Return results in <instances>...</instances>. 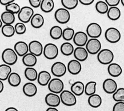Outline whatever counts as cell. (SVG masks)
I'll list each match as a JSON object with an SVG mask.
<instances>
[{
    "label": "cell",
    "instance_id": "6da1fadb",
    "mask_svg": "<svg viewBox=\"0 0 124 111\" xmlns=\"http://www.w3.org/2000/svg\"><path fill=\"white\" fill-rule=\"evenodd\" d=\"M2 59L5 64L12 66L16 63L18 60V55L12 49L7 48L3 51Z\"/></svg>",
    "mask_w": 124,
    "mask_h": 111
},
{
    "label": "cell",
    "instance_id": "7a4b0ae2",
    "mask_svg": "<svg viewBox=\"0 0 124 111\" xmlns=\"http://www.w3.org/2000/svg\"><path fill=\"white\" fill-rule=\"evenodd\" d=\"M97 59L102 64L107 65L112 63L114 59V54L109 49L101 50L97 54Z\"/></svg>",
    "mask_w": 124,
    "mask_h": 111
},
{
    "label": "cell",
    "instance_id": "3957f363",
    "mask_svg": "<svg viewBox=\"0 0 124 111\" xmlns=\"http://www.w3.org/2000/svg\"><path fill=\"white\" fill-rule=\"evenodd\" d=\"M61 102L65 105L73 106L77 103L76 96L71 91L68 90H63L60 95Z\"/></svg>",
    "mask_w": 124,
    "mask_h": 111
},
{
    "label": "cell",
    "instance_id": "277c9868",
    "mask_svg": "<svg viewBox=\"0 0 124 111\" xmlns=\"http://www.w3.org/2000/svg\"><path fill=\"white\" fill-rule=\"evenodd\" d=\"M105 37L108 42L111 43L118 42L121 38L120 31L115 28H109L105 33Z\"/></svg>",
    "mask_w": 124,
    "mask_h": 111
},
{
    "label": "cell",
    "instance_id": "5b68a950",
    "mask_svg": "<svg viewBox=\"0 0 124 111\" xmlns=\"http://www.w3.org/2000/svg\"><path fill=\"white\" fill-rule=\"evenodd\" d=\"M34 14V10L31 7L29 6H23L21 8L20 12L18 13V18L21 22L26 23L31 21Z\"/></svg>",
    "mask_w": 124,
    "mask_h": 111
},
{
    "label": "cell",
    "instance_id": "8992f818",
    "mask_svg": "<svg viewBox=\"0 0 124 111\" xmlns=\"http://www.w3.org/2000/svg\"><path fill=\"white\" fill-rule=\"evenodd\" d=\"M86 50L88 54L96 55L99 53L101 49V43L98 39L91 38L87 41L86 44Z\"/></svg>",
    "mask_w": 124,
    "mask_h": 111
},
{
    "label": "cell",
    "instance_id": "52a82bcc",
    "mask_svg": "<svg viewBox=\"0 0 124 111\" xmlns=\"http://www.w3.org/2000/svg\"><path fill=\"white\" fill-rule=\"evenodd\" d=\"M43 54L47 59H54L58 55V49L55 44L49 43L46 44L44 47Z\"/></svg>",
    "mask_w": 124,
    "mask_h": 111
},
{
    "label": "cell",
    "instance_id": "ba28073f",
    "mask_svg": "<svg viewBox=\"0 0 124 111\" xmlns=\"http://www.w3.org/2000/svg\"><path fill=\"white\" fill-rule=\"evenodd\" d=\"M48 89L51 93L58 94L61 93L63 91L64 84L61 79L54 78L51 79L48 84Z\"/></svg>",
    "mask_w": 124,
    "mask_h": 111
},
{
    "label": "cell",
    "instance_id": "9c48e42d",
    "mask_svg": "<svg viewBox=\"0 0 124 111\" xmlns=\"http://www.w3.org/2000/svg\"><path fill=\"white\" fill-rule=\"evenodd\" d=\"M54 18L57 22L61 24L68 23L70 19V14L69 10L65 8H59L55 12Z\"/></svg>",
    "mask_w": 124,
    "mask_h": 111
},
{
    "label": "cell",
    "instance_id": "30bf717a",
    "mask_svg": "<svg viewBox=\"0 0 124 111\" xmlns=\"http://www.w3.org/2000/svg\"><path fill=\"white\" fill-rule=\"evenodd\" d=\"M102 30L100 25L97 23H90L86 28L87 35L91 38L97 39L101 35Z\"/></svg>",
    "mask_w": 124,
    "mask_h": 111
},
{
    "label": "cell",
    "instance_id": "8fae6325",
    "mask_svg": "<svg viewBox=\"0 0 124 111\" xmlns=\"http://www.w3.org/2000/svg\"><path fill=\"white\" fill-rule=\"evenodd\" d=\"M67 71L66 66L64 63L61 62H55L51 67V72L55 77H60L65 75Z\"/></svg>",
    "mask_w": 124,
    "mask_h": 111
},
{
    "label": "cell",
    "instance_id": "7c38bea8",
    "mask_svg": "<svg viewBox=\"0 0 124 111\" xmlns=\"http://www.w3.org/2000/svg\"><path fill=\"white\" fill-rule=\"evenodd\" d=\"M29 51L30 53L32 54L37 56H39L43 53V47L42 43L38 41H33L29 43L28 45Z\"/></svg>",
    "mask_w": 124,
    "mask_h": 111
},
{
    "label": "cell",
    "instance_id": "4fadbf2b",
    "mask_svg": "<svg viewBox=\"0 0 124 111\" xmlns=\"http://www.w3.org/2000/svg\"><path fill=\"white\" fill-rule=\"evenodd\" d=\"M117 82L110 78L105 79L102 84L103 90L108 94H113L117 90Z\"/></svg>",
    "mask_w": 124,
    "mask_h": 111
},
{
    "label": "cell",
    "instance_id": "5bb4252c",
    "mask_svg": "<svg viewBox=\"0 0 124 111\" xmlns=\"http://www.w3.org/2000/svg\"><path fill=\"white\" fill-rule=\"evenodd\" d=\"M73 39L74 44L78 47H84L88 41V36L84 31H78L75 33Z\"/></svg>",
    "mask_w": 124,
    "mask_h": 111
},
{
    "label": "cell",
    "instance_id": "9a60e30c",
    "mask_svg": "<svg viewBox=\"0 0 124 111\" xmlns=\"http://www.w3.org/2000/svg\"><path fill=\"white\" fill-rule=\"evenodd\" d=\"M45 103L50 107L55 108L58 107L61 103V99L60 96L57 94L49 93L45 96Z\"/></svg>",
    "mask_w": 124,
    "mask_h": 111
},
{
    "label": "cell",
    "instance_id": "2e32d148",
    "mask_svg": "<svg viewBox=\"0 0 124 111\" xmlns=\"http://www.w3.org/2000/svg\"><path fill=\"white\" fill-rule=\"evenodd\" d=\"M67 69L70 74L73 75H78L80 73L82 69V66L81 63L76 59L71 60L68 63Z\"/></svg>",
    "mask_w": 124,
    "mask_h": 111
},
{
    "label": "cell",
    "instance_id": "e0dca14e",
    "mask_svg": "<svg viewBox=\"0 0 124 111\" xmlns=\"http://www.w3.org/2000/svg\"><path fill=\"white\" fill-rule=\"evenodd\" d=\"M14 51L17 55L20 56H23L28 53V44L23 41H18L14 44Z\"/></svg>",
    "mask_w": 124,
    "mask_h": 111
},
{
    "label": "cell",
    "instance_id": "ac0fdd59",
    "mask_svg": "<svg viewBox=\"0 0 124 111\" xmlns=\"http://www.w3.org/2000/svg\"><path fill=\"white\" fill-rule=\"evenodd\" d=\"M73 55L76 59L81 62L87 59V58H88L89 54L86 49L84 47H77L74 49Z\"/></svg>",
    "mask_w": 124,
    "mask_h": 111
},
{
    "label": "cell",
    "instance_id": "d6986e66",
    "mask_svg": "<svg viewBox=\"0 0 124 111\" xmlns=\"http://www.w3.org/2000/svg\"><path fill=\"white\" fill-rule=\"evenodd\" d=\"M23 92L28 97H33L37 93V87L31 82L25 83L23 86Z\"/></svg>",
    "mask_w": 124,
    "mask_h": 111
},
{
    "label": "cell",
    "instance_id": "ffe728a7",
    "mask_svg": "<svg viewBox=\"0 0 124 111\" xmlns=\"http://www.w3.org/2000/svg\"><path fill=\"white\" fill-rule=\"evenodd\" d=\"M108 72L111 76L117 77L121 75L122 69L120 64L115 63H112L108 66Z\"/></svg>",
    "mask_w": 124,
    "mask_h": 111
},
{
    "label": "cell",
    "instance_id": "44dd1931",
    "mask_svg": "<svg viewBox=\"0 0 124 111\" xmlns=\"http://www.w3.org/2000/svg\"><path fill=\"white\" fill-rule=\"evenodd\" d=\"M51 75L48 71H42L38 74V83L41 86H46L51 80Z\"/></svg>",
    "mask_w": 124,
    "mask_h": 111
},
{
    "label": "cell",
    "instance_id": "7402d4cb",
    "mask_svg": "<svg viewBox=\"0 0 124 111\" xmlns=\"http://www.w3.org/2000/svg\"><path fill=\"white\" fill-rule=\"evenodd\" d=\"M71 92L75 96H81L84 93L85 90V85L80 81L74 82L70 87Z\"/></svg>",
    "mask_w": 124,
    "mask_h": 111
},
{
    "label": "cell",
    "instance_id": "603a6c76",
    "mask_svg": "<svg viewBox=\"0 0 124 111\" xmlns=\"http://www.w3.org/2000/svg\"><path fill=\"white\" fill-rule=\"evenodd\" d=\"M37 57L30 53L26 54L23 57V64L27 67H33L37 64Z\"/></svg>",
    "mask_w": 124,
    "mask_h": 111
},
{
    "label": "cell",
    "instance_id": "cb8c5ba5",
    "mask_svg": "<svg viewBox=\"0 0 124 111\" xmlns=\"http://www.w3.org/2000/svg\"><path fill=\"white\" fill-rule=\"evenodd\" d=\"M44 18L40 14H34L31 20V25L35 28H39L44 24Z\"/></svg>",
    "mask_w": 124,
    "mask_h": 111
},
{
    "label": "cell",
    "instance_id": "d4e9b609",
    "mask_svg": "<svg viewBox=\"0 0 124 111\" xmlns=\"http://www.w3.org/2000/svg\"><path fill=\"white\" fill-rule=\"evenodd\" d=\"M87 101H88V104H89L90 107L94 108H97L101 106L102 100L99 95L95 93V94L89 96Z\"/></svg>",
    "mask_w": 124,
    "mask_h": 111
},
{
    "label": "cell",
    "instance_id": "484cf974",
    "mask_svg": "<svg viewBox=\"0 0 124 111\" xmlns=\"http://www.w3.org/2000/svg\"><path fill=\"white\" fill-rule=\"evenodd\" d=\"M11 73L12 69L10 66L5 64L0 65V80L5 81L7 80Z\"/></svg>",
    "mask_w": 124,
    "mask_h": 111
},
{
    "label": "cell",
    "instance_id": "4316f807",
    "mask_svg": "<svg viewBox=\"0 0 124 111\" xmlns=\"http://www.w3.org/2000/svg\"><path fill=\"white\" fill-rule=\"evenodd\" d=\"M1 20L5 25H12L15 21L16 17L14 14L5 11L1 14Z\"/></svg>",
    "mask_w": 124,
    "mask_h": 111
},
{
    "label": "cell",
    "instance_id": "83f0119b",
    "mask_svg": "<svg viewBox=\"0 0 124 111\" xmlns=\"http://www.w3.org/2000/svg\"><path fill=\"white\" fill-rule=\"evenodd\" d=\"M108 17L112 21H117L120 18L121 13L117 7H110L107 12Z\"/></svg>",
    "mask_w": 124,
    "mask_h": 111
},
{
    "label": "cell",
    "instance_id": "f1b7e54d",
    "mask_svg": "<svg viewBox=\"0 0 124 111\" xmlns=\"http://www.w3.org/2000/svg\"><path fill=\"white\" fill-rule=\"evenodd\" d=\"M62 54L65 56H70L73 54L74 48L71 43L66 42L62 44L60 47Z\"/></svg>",
    "mask_w": 124,
    "mask_h": 111
},
{
    "label": "cell",
    "instance_id": "f546056e",
    "mask_svg": "<svg viewBox=\"0 0 124 111\" xmlns=\"http://www.w3.org/2000/svg\"><path fill=\"white\" fill-rule=\"evenodd\" d=\"M8 83L12 87H18L21 82V78L18 74L16 72H12L9 76Z\"/></svg>",
    "mask_w": 124,
    "mask_h": 111
},
{
    "label": "cell",
    "instance_id": "4dcf8cb0",
    "mask_svg": "<svg viewBox=\"0 0 124 111\" xmlns=\"http://www.w3.org/2000/svg\"><path fill=\"white\" fill-rule=\"evenodd\" d=\"M40 7L41 10L44 13H50L54 7V2L53 0H42Z\"/></svg>",
    "mask_w": 124,
    "mask_h": 111
},
{
    "label": "cell",
    "instance_id": "1f68e13d",
    "mask_svg": "<svg viewBox=\"0 0 124 111\" xmlns=\"http://www.w3.org/2000/svg\"><path fill=\"white\" fill-rule=\"evenodd\" d=\"M25 76L28 80L34 82L37 79L38 74L37 70L33 67H27L25 70Z\"/></svg>",
    "mask_w": 124,
    "mask_h": 111
},
{
    "label": "cell",
    "instance_id": "d6a6232c",
    "mask_svg": "<svg viewBox=\"0 0 124 111\" xmlns=\"http://www.w3.org/2000/svg\"><path fill=\"white\" fill-rule=\"evenodd\" d=\"M62 29L58 26H54L50 30V36L52 39L58 40L61 38L62 35Z\"/></svg>",
    "mask_w": 124,
    "mask_h": 111
},
{
    "label": "cell",
    "instance_id": "836d02e7",
    "mask_svg": "<svg viewBox=\"0 0 124 111\" xmlns=\"http://www.w3.org/2000/svg\"><path fill=\"white\" fill-rule=\"evenodd\" d=\"M96 85L97 83L96 82L91 81V82H88L85 86L84 92L89 96L95 94L96 91Z\"/></svg>",
    "mask_w": 124,
    "mask_h": 111
},
{
    "label": "cell",
    "instance_id": "e575fe53",
    "mask_svg": "<svg viewBox=\"0 0 124 111\" xmlns=\"http://www.w3.org/2000/svg\"><path fill=\"white\" fill-rule=\"evenodd\" d=\"M1 28L2 34L6 37H12L16 33L14 27L12 25H5Z\"/></svg>",
    "mask_w": 124,
    "mask_h": 111
},
{
    "label": "cell",
    "instance_id": "d590c367",
    "mask_svg": "<svg viewBox=\"0 0 124 111\" xmlns=\"http://www.w3.org/2000/svg\"><path fill=\"white\" fill-rule=\"evenodd\" d=\"M61 4L65 9L67 10H73L75 9L78 4V0H62Z\"/></svg>",
    "mask_w": 124,
    "mask_h": 111
},
{
    "label": "cell",
    "instance_id": "8d00e7d4",
    "mask_svg": "<svg viewBox=\"0 0 124 111\" xmlns=\"http://www.w3.org/2000/svg\"><path fill=\"white\" fill-rule=\"evenodd\" d=\"M96 9L98 13L104 14L107 13L109 10V6L105 1H99L96 4Z\"/></svg>",
    "mask_w": 124,
    "mask_h": 111
},
{
    "label": "cell",
    "instance_id": "74e56055",
    "mask_svg": "<svg viewBox=\"0 0 124 111\" xmlns=\"http://www.w3.org/2000/svg\"><path fill=\"white\" fill-rule=\"evenodd\" d=\"M74 34H75V31H74L73 28H65L62 31V37L65 41H70L73 38Z\"/></svg>",
    "mask_w": 124,
    "mask_h": 111
},
{
    "label": "cell",
    "instance_id": "f35d334b",
    "mask_svg": "<svg viewBox=\"0 0 124 111\" xmlns=\"http://www.w3.org/2000/svg\"><path fill=\"white\" fill-rule=\"evenodd\" d=\"M113 99L116 102H121L124 101V88L117 89L113 94Z\"/></svg>",
    "mask_w": 124,
    "mask_h": 111
},
{
    "label": "cell",
    "instance_id": "ab89813d",
    "mask_svg": "<svg viewBox=\"0 0 124 111\" xmlns=\"http://www.w3.org/2000/svg\"><path fill=\"white\" fill-rule=\"evenodd\" d=\"M6 11L10 12L12 13L15 14H18L21 10V7L18 4L15 2L11 3L5 6Z\"/></svg>",
    "mask_w": 124,
    "mask_h": 111
},
{
    "label": "cell",
    "instance_id": "60d3db41",
    "mask_svg": "<svg viewBox=\"0 0 124 111\" xmlns=\"http://www.w3.org/2000/svg\"><path fill=\"white\" fill-rule=\"evenodd\" d=\"M14 29H15V33H16L18 35L23 34L26 31V26L24 23H22V22L17 23L14 26Z\"/></svg>",
    "mask_w": 124,
    "mask_h": 111
},
{
    "label": "cell",
    "instance_id": "b9f144b4",
    "mask_svg": "<svg viewBox=\"0 0 124 111\" xmlns=\"http://www.w3.org/2000/svg\"><path fill=\"white\" fill-rule=\"evenodd\" d=\"M113 111H124V102H117L113 108Z\"/></svg>",
    "mask_w": 124,
    "mask_h": 111
},
{
    "label": "cell",
    "instance_id": "7bdbcfd3",
    "mask_svg": "<svg viewBox=\"0 0 124 111\" xmlns=\"http://www.w3.org/2000/svg\"><path fill=\"white\" fill-rule=\"evenodd\" d=\"M108 5V6H110V7H117V5L120 4V0H106L105 1Z\"/></svg>",
    "mask_w": 124,
    "mask_h": 111
},
{
    "label": "cell",
    "instance_id": "ee69618b",
    "mask_svg": "<svg viewBox=\"0 0 124 111\" xmlns=\"http://www.w3.org/2000/svg\"><path fill=\"white\" fill-rule=\"evenodd\" d=\"M29 4L34 8H37L40 7L41 0H29Z\"/></svg>",
    "mask_w": 124,
    "mask_h": 111
},
{
    "label": "cell",
    "instance_id": "f6af8a7d",
    "mask_svg": "<svg viewBox=\"0 0 124 111\" xmlns=\"http://www.w3.org/2000/svg\"><path fill=\"white\" fill-rule=\"evenodd\" d=\"M81 4L84 5H90L94 2V0H79L78 1Z\"/></svg>",
    "mask_w": 124,
    "mask_h": 111
},
{
    "label": "cell",
    "instance_id": "bcb514c9",
    "mask_svg": "<svg viewBox=\"0 0 124 111\" xmlns=\"http://www.w3.org/2000/svg\"><path fill=\"white\" fill-rule=\"evenodd\" d=\"M14 0H0V4L2 5L7 6L8 5L11 4V3L14 2Z\"/></svg>",
    "mask_w": 124,
    "mask_h": 111
},
{
    "label": "cell",
    "instance_id": "7dc6e473",
    "mask_svg": "<svg viewBox=\"0 0 124 111\" xmlns=\"http://www.w3.org/2000/svg\"><path fill=\"white\" fill-rule=\"evenodd\" d=\"M4 88V83H3L2 81L0 80V93H1L3 91Z\"/></svg>",
    "mask_w": 124,
    "mask_h": 111
},
{
    "label": "cell",
    "instance_id": "c3c4849f",
    "mask_svg": "<svg viewBox=\"0 0 124 111\" xmlns=\"http://www.w3.org/2000/svg\"><path fill=\"white\" fill-rule=\"evenodd\" d=\"M5 111H18V110L14 107H9Z\"/></svg>",
    "mask_w": 124,
    "mask_h": 111
},
{
    "label": "cell",
    "instance_id": "681fc988",
    "mask_svg": "<svg viewBox=\"0 0 124 111\" xmlns=\"http://www.w3.org/2000/svg\"><path fill=\"white\" fill-rule=\"evenodd\" d=\"M46 111H58L57 109L55 108H53V107H49L46 109Z\"/></svg>",
    "mask_w": 124,
    "mask_h": 111
},
{
    "label": "cell",
    "instance_id": "f907efd6",
    "mask_svg": "<svg viewBox=\"0 0 124 111\" xmlns=\"http://www.w3.org/2000/svg\"><path fill=\"white\" fill-rule=\"evenodd\" d=\"M2 21H1V18H0V28H2Z\"/></svg>",
    "mask_w": 124,
    "mask_h": 111
},
{
    "label": "cell",
    "instance_id": "816d5d0a",
    "mask_svg": "<svg viewBox=\"0 0 124 111\" xmlns=\"http://www.w3.org/2000/svg\"><path fill=\"white\" fill-rule=\"evenodd\" d=\"M120 2H121L122 5L124 6V0H121V1H120Z\"/></svg>",
    "mask_w": 124,
    "mask_h": 111
}]
</instances>
